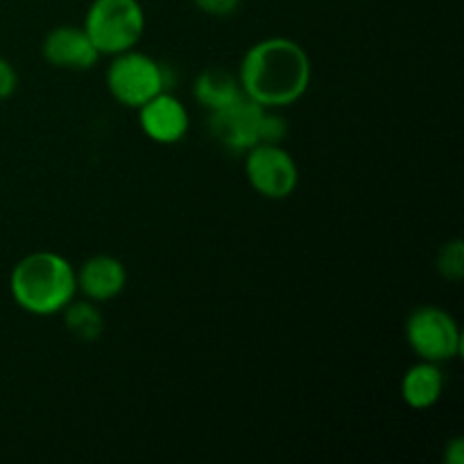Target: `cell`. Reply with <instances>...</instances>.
Returning <instances> with one entry per match:
<instances>
[{"label":"cell","mask_w":464,"mask_h":464,"mask_svg":"<svg viewBox=\"0 0 464 464\" xmlns=\"http://www.w3.org/2000/svg\"><path fill=\"white\" fill-rule=\"evenodd\" d=\"M238 82L245 98L263 109H284L304 98L313 68L306 50L285 36H270L254 44L240 59Z\"/></svg>","instance_id":"1"},{"label":"cell","mask_w":464,"mask_h":464,"mask_svg":"<svg viewBox=\"0 0 464 464\" xmlns=\"http://www.w3.org/2000/svg\"><path fill=\"white\" fill-rule=\"evenodd\" d=\"M9 290L16 306L30 315H54L75 299V267L57 252H32L14 266Z\"/></svg>","instance_id":"2"},{"label":"cell","mask_w":464,"mask_h":464,"mask_svg":"<svg viewBox=\"0 0 464 464\" xmlns=\"http://www.w3.org/2000/svg\"><path fill=\"white\" fill-rule=\"evenodd\" d=\"M170 68L136 48L113 54L107 68V89L122 107L139 109L161 91H170Z\"/></svg>","instance_id":"3"},{"label":"cell","mask_w":464,"mask_h":464,"mask_svg":"<svg viewBox=\"0 0 464 464\" xmlns=\"http://www.w3.org/2000/svg\"><path fill=\"white\" fill-rule=\"evenodd\" d=\"M100 54H121L139 45L145 32V12L139 0H93L84 25Z\"/></svg>","instance_id":"4"},{"label":"cell","mask_w":464,"mask_h":464,"mask_svg":"<svg viewBox=\"0 0 464 464\" xmlns=\"http://www.w3.org/2000/svg\"><path fill=\"white\" fill-rule=\"evenodd\" d=\"M406 340L420 361H453L462 352V334L451 313L440 306H417L406 320Z\"/></svg>","instance_id":"5"},{"label":"cell","mask_w":464,"mask_h":464,"mask_svg":"<svg viewBox=\"0 0 464 464\" xmlns=\"http://www.w3.org/2000/svg\"><path fill=\"white\" fill-rule=\"evenodd\" d=\"M245 157L249 186L266 199H285L299 184V168L284 145L258 143Z\"/></svg>","instance_id":"6"},{"label":"cell","mask_w":464,"mask_h":464,"mask_svg":"<svg viewBox=\"0 0 464 464\" xmlns=\"http://www.w3.org/2000/svg\"><path fill=\"white\" fill-rule=\"evenodd\" d=\"M263 107L249 98H240L238 102L225 109L208 113V130L211 136L229 152H247L258 145V125H261Z\"/></svg>","instance_id":"7"},{"label":"cell","mask_w":464,"mask_h":464,"mask_svg":"<svg viewBox=\"0 0 464 464\" xmlns=\"http://www.w3.org/2000/svg\"><path fill=\"white\" fill-rule=\"evenodd\" d=\"M136 111H139L140 130H143V134L148 136L150 140H154V143L175 145L188 134V109H186V104L181 102L177 95H172L170 91H161V93L154 95L152 100L140 104Z\"/></svg>","instance_id":"8"},{"label":"cell","mask_w":464,"mask_h":464,"mask_svg":"<svg viewBox=\"0 0 464 464\" xmlns=\"http://www.w3.org/2000/svg\"><path fill=\"white\" fill-rule=\"evenodd\" d=\"M41 54L50 66L62 71H91L102 57L80 25L53 27L41 44Z\"/></svg>","instance_id":"9"},{"label":"cell","mask_w":464,"mask_h":464,"mask_svg":"<svg viewBox=\"0 0 464 464\" xmlns=\"http://www.w3.org/2000/svg\"><path fill=\"white\" fill-rule=\"evenodd\" d=\"M77 293L84 295L95 304H104L116 299L127 285V270L121 258L111 254H95L82 263L75 270Z\"/></svg>","instance_id":"10"},{"label":"cell","mask_w":464,"mask_h":464,"mask_svg":"<svg viewBox=\"0 0 464 464\" xmlns=\"http://www.w3.org/2000/svg\"><path fill=\"white\" fill-rule=\"evenodd\" d=\"M442 365L429 361H420L403 374L401 399L412 411H429L440 401L444 392Z\"/></svg>","instance_id":"11"},{"label":"cell","mask_w":464,"mask_h":464,"mask_svg":"<svg viewBox=\"0 0 464 464\" xmlns=\"http://www.w3.org/2000/svg\"><path fill=\"white\" fill-rule=\"evenodd\" d=\"M193 95L199 107L207 109L208 113L229 107V104L245 98L238 75L220 66H208L199 72L193 84Z\"/></svg>","instance_id":"12"},{"label":"cell","mask_w":464,"mask_h":464,"mask_svg":"<svg viewBox=\"0 0 464 464\" xmlns=\"http://www.w3.org/2000/svg\"><path fill=\"white\" fill-rule=\"evenodd\" d=\"M63 326L68 334L80 343H95L104 331V317L98 304L91 299H72L66 308H63Z\"/></svg>","instance_id":"13"},{"label":"cell","mask_w":464,"mask_h":464,"mask_svg":"<svg viewBox=\"0 0 464 464\" xmlns=\"http://www.w3.org/2000/svg\"><path fill=\"white\" fill-rule=\"evenodd\" d=\"M440 276L447 281H460L464 276V243L460 238H453L440 247L435 258Z\"/></svg>","instance_id":"14"},{"label":"cell","mask_w":464,"mask_h":464,"mask_svg":"<svg viewBox=\"0 0 464 464\" xmlns=\"http://www.w3.org/2000/svg\"><path fill=\"white\" fill-rule=\"evenodd\" d=\"M288 136V122L281 116L279 109H263L261 125H258V143L281 145Z\"/></svg>","instance_id":"15"},{"label":"cell","mask_w":464,"mask_h":464,"mask_svg":"<svg viewBox=\"0 0 464 464\" xmlns=\"http://www.w3.org/2000/svg\"><path fill=\"white\" fill-rule=\"evenodd\" d=\"M198 5L199 12H204L207 16L213 18H227L234 16L240 7V0H193Z\"/></svg>","instance_id":"16"},{"label":"cell","mask_w":464,"mask_h":464,"mask_svg":"<svg viewBox=\"0 0 464 464\" xmlns=\"http://www.w3.org/2000/svg\"><path fill=\"white\" fill-rule=\"evenodd\" d=\"M18 86V72L12 66V62L0 54V100H7L9 95H14Z\"/></svg>","instance_id":"17"},{"label":"cell","mask_w":464,"mask_h":464,"mask_svg":"<svg viewBox=\"0 0 464 464\" xmlns=\"http://www.w3.org/2000/svg\"><path fill=\"white\" fill-rule=\"evenodd\" d=\"M449 464H462L464 462V440L456 438L447 444V453H444Z\"/></svg>","instance_id":"18"}]
</instances>
